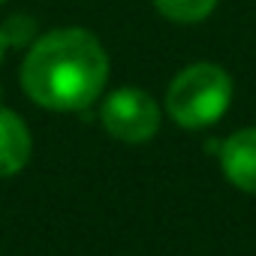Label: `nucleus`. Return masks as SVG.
<instances>
[{
    "label": "nucleus",
    "instance_id": "1",
    "mask_svg": "<svg viewBox=\"0 0 256 256\" xmlns=\"http://www.w3.org/2000/svg\"><path fill=\"white\" fill-rule=\"evenodd\" d=\"M106 78L108 54L84 28H60L40 36L22 64V88L52 112L88 108L102 94Z\"/></svg>",
    "mask_w": 256,
    "mask_h": 256
},
{
    "label": "nucleus",
    "instance_id": "2",
    "mask_svg": "<svg viewBox=\"0 0 256 256\" xmlns=\"http://www.w3.org/2000/svg\"><path fill=\"white\" fill-rule=\"evenodd\" d=\"M229 102L232 78L217 64H190L172 78L166 90V108L184 130H202L217 124L226 114Z\"/></svg>",
    "mask_w": 256,
    "mask_h": 256
},
{
    "label": "nucleus",
    "instance_id": "3",
    "mask_svg": "<svg viewBox=\"0 0 256 256\" xmlns=\"http://www.w3.org/2000/svg\"><path fill=\"white\" fill-rule=\"evenodd\" d=\"M100 120L108 130V136L126 142V145H139L157 136L160 130V106L154 102L151 94L139 88H118L106 96L100 108Z\"/></svg>",
    "mask_w": 256,
    "mask_h": 256
},
{
    "label": "nucleus",
    "instance_id": "4",
    "mask_svg": "<svg viewBox=\"0 0 256 256\" xmlns=\"http://www.w3.org/2000/svg\"><path fill=\"white\" fill-rule=\"evenodd\" d=\"M220 163H223L226 178L238 190L256 193V126L232 133L220 145Z\"/></svg>",
    "mask_w": 256,
    "mask_h": 256
},
{
    "label": "nucleus",
    "instance_id": "5",
    "mask_svg": "<svg viewBox=\"0 0 256 256\" xmlns=\"http://www.w3.org/2000/svg\"><path fill=\"white\" fill-rule=\"evenodd\" d=\"M30 160V130L28 124L12 112L0 106V178L22 172Z\"/></svg>",
    "mask_w": 256,
    "mask_h": 256
},
{
    "label": "nucleus",
    "instance_id": "6",
    "mask_svg": "<svg viewBox=\"0 0 256 256\" xmlns=\"http://www.w3.org/2000/svg\"><path fill=\"white\" fill-rule=\"evenodd\" d=\"M154 6L160 16H166L169 22H178V24H196V22H205L217 0H154Z\"/></svg>",
    "mask_w": 256,
    "mask_h": 256
},
{
    "label": "nucleus",
    "instance_id": "7",
    "mask_svg": "<svg viewBox=\"0 0 256 256\" xmlns=\"http://www.w3.org/2000/svg\"><path fill=\"white\" fill-rule=\"evenodd\" d=\"M4 52H6V36H4V28H0V60H4Z\"/></svg>",
    "mask_w": 256,
    "mask_h": 256
},
{
    "label": "nucleus",
    "instance_id": "8",
    "mask_svg": "<svg viewBox=\"0 0 256 256\" xmlns=\"http://www.w3.org/2000/svg\"><path fill=\"white\" fill-rule=\"evenodd\" d=\"M0 4H6V0H0Z\"/></svg>",
    "mask_w": 256,
    "mask_h": 256
}]
</instances>
